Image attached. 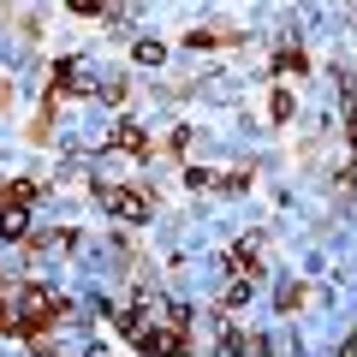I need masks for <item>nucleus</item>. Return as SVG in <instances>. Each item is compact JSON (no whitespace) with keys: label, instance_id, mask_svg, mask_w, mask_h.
I'll use <instances>...</instances> for the list:
<instances>
[{"label":"nucleus","instance_id":"obj_2","mask_svg":"<svg viewBox=\"0 0 357 357\" xmlns=\"http://www.w3.org/2000/svg\"><path fill=\"white\" fill-rule=\"evenodd\" d=\"M13 304H18V340H48L66 316H72V298H60L54 286L30 280V286H13Z\"/></svg>","mask_w":357,"mask_h":357},{"label":"nucleus","instance_id":"obj_14","mask_svg":"<svg viewBox=\"0 0 357 357\" xmlns=\"http://www.w3.org/2000/svg\"><path fill=\"white\" fill-rule=\"evenodd\" d=\"M304 304V286H280V310H298Z\"/></svg>","mask_w":357,"mask_h":357},{"label":"nucleus","instance_id":"obj_7","mask_svg":"<svg viewBox=\"0 0 357 357\" xmlns=\"http://www.w3.org/2000/svg\"><path fill=\"white\" fill-rule=\"evenodd\" d=\"M227 351L232 357H268V340L262 333H244V328H227Z\"/></svg>","mask_w":357,"mask_h":357},{"label":"nucleus","instance_id":"obj_4","mask_svg":"<svg viewBox=\"0 0 357 357\" xmlns=\"http://www.w3.org/2000/svg\"><path fill=\"white\" fill-rule=\"evenodd\" d=\"M96 203H102L107 215H119L126 227H143V220L155 215V203L143 191H131V185H96Z\"/></svg>","mask_w":357,"mask_h":357},{"label":"nucleus","instance_id":"obj_5","mask_svg":"<svg viewBox=\"0 0 357 357\" xmlns=\"http://www.w3.org/2000/svg\"><path fill=\"white\" fill-rule=\"evenodd\" d=\"M227 268H232V280L256 286V280H262V244H256V238H238V244L227 250Z\"/></svg>","mask_w":357,"mask_h":357},{"label":"nucleus","instance_id":"obj_1","mask_svg":"<svg viewBox=\"0 0 357 357\" xmlns=\"http://www.w3.org/2000/svg\"><path fill=\"white\" fill-rule=\"evenodd\" d=\"M119 328L126 340L137 345L143 357H185V340H191V310L185 304H167V298H137V304L119 310Z\"/></svg>","mask_w":357,"mask_h":357},{"label":"nucleus","instance_id":"obj_12","mask_svg":"<svg viewBox=\"0 0 357 357\" xmlns=\"http://www.w3.org/2000/svg\"><path fill=\"white\" fill-rule=\"evenodd\" d=\"M161 54H167L161 42H137V60H143V66H161Z\"/></svg>","mask_w":357,"mask_h":357},{"label":"nucleus","instance_id":"obj_10","mask_svg":"<svg viewBox=\"0 0 357 357\" xmlns=\"http://www.w3.org/2000/svg\"><path fill=\"white\" fill-rule=\"evenodd\" d=\"M72 13H84V18H102V13H114V0H66Z\"/></svg>","mask_w":357,"mask_h":357},{"label":"nucleus","instance_id":"obj_3","mask_svg":"<svg viewBox=\"0 0 357 357\" xmlns=\"http://www.w3.org/2000/svg\"><path fill=\"white\" fill-rule=\"evenodd\" d=\"M36 178H0V238H30V203H36Z\"/></svg>","mask_w":357,"mask_h":357},{"label":"nucleus","instance_id":"obj_15","mask_svg":"<svg viewBox=\"0 0 357 357\" xmlns=\"http://www.w3.org/2000/svg\"><path fill=\"white\" fill-rule=\"evenodd\" d=\"M89 357H102V351H89Z\"/></svg>","mask_w":357,"mask_h":357},{"label":"nucleus","instance_id":"obj_11","mask_svg":"<svg viewBox=\"0 0 357 357\" xmlns=\"http://www.w3.org/2000/svg\"><path fill=\"white\" fill-rule=\"evenodd\" d=\"M345 137H351V149H357V89H345Z\"/></svg>","mask_w":357,"mask_h":357},{"label":"nucleus","instance_id":"obj_9","mask_svg":"<svg viewBox=\"0 0 357 357\" xmlns=\"http://www.w3.org/2000/svg\"><path fill=\"white\" fill-rule=\"evenodd\" d=\"M274 66H280V72H298V77H304V72H310V54H304V48H280V60H274Z\"/></svg>","mask_w":357,"mask_h":357},{"label":"nucleus","instance_id":"obj_6","mask_svg":"<svg viewBox=\"0 0 357 357\" xmlns=\"http://www.w3.org/2000/svg\"><path fill=\"white\" fill-rule=\"evenodd\" d=\"M107 143L126 149V155H149V149H155V137H149L143 126H131V119H126V126H114V137H107Z\"/></svg>","mask_w":357,"mask_h":357},{"label":"nucleus","instance_id":"obj_13","mask_svg":"<svg viewBox=\"0 0 357 357\" xmlns=\"http://www.w3.org/2000/svg\"><path fill=\"white\" fill-rule=\"evenodd\" d=\"M274 119H280V126L292 119V96H286V89H274Z\"/></svg>","mask_w":357,"mask_h":357},{"label":"nucleus","instance_id":"obj_8","mask_svg":"<svg viewBox=\"0 0 357 357\" xmlns=\"http://www.w3.org/2000/svg\"><path fill=\"white\" fill-rule=\"evenodd\" d=\"M227 42H232V30H191L185 48H227Z\"/></svg>","mask_w":357,"mask_h":357}]
</instances>
